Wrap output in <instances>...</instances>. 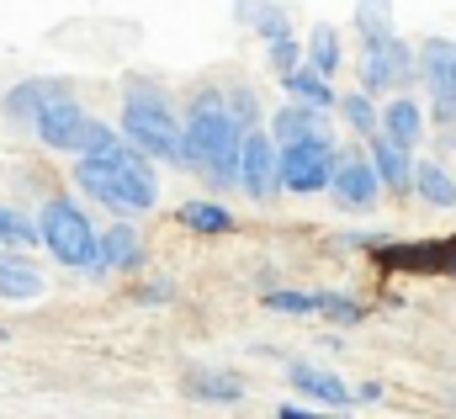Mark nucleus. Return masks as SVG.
I'll return each mask as SVG.
<instances>
[{
  "label": "nucleus",
  "instance_id": "31",
  "mask_svg": "<svg viewBox=\"0 0 456 419\" xmlns=\"http://www.w3.org/2000/svg\"><path fill=\"white\" fill-rule=\"evenodd\" d=\"M133 298H138V303H170V298H175V287H170V282H149V287H138Z\"/></svg>",
  "mask_w": 456,
  "mask_h": 419
},
{
  "label": "nucleus",
  "instance_id": "28",
  "mask_svg": "<svg viewBox=\"0 0 456 419\" xmlns=\"http://www.w3.org/2000/svg\"><path fill=\"white\" fill-rule=\"evenodd\" d=\"M260 303H265V308H276V314H319V318H324V292H292V287H271V292H260Z\"/></svg>",
  "mask_w": 456,
  "mask_h": 419
},
{
  "label": "nucleus",
  "instance_id": "17",
  "mask_svg": "<svg viewBox=\"0 0 456 419\" xmlns=\"http://www.w3.org/2000/svg\"><path fill=\"white\" fill-rule=\"evenodd\" d=\"M366 154H371V165H377V176H382V186H387V192H414V165H419V160H414V149H398L393 138H382V133H377Z\"/></svg>",
  "mask_w": 456,
  "mask_h": 419
},
{
  "label": "nucleus",
  "instance_id": "10",
  "mask_svg": "<svg viewBox=\"0 0 456 419\" xmlns=\"http://www.w3.org/2000/svg\"><path fill=\"white\" fill-rule=\"evenodd\" d=\"M382 176L371 165V154H355V149H340V165H335V181H330V197L340 202L345 212H371L377 197H382Z\"/></svg>",
  "mask_w": 456,
  "mask_h": 419
},
{
  "label": "nucleus",
  "instance_id": "4",
  "mask_svg": "<svg viewBox=\"0 0 456 419\" xmlns=\"http://www.w3.org/2000/svg\"><path fill=\"white\" fill-rule=\"evenodd\" d=\"M37 228H43V250H48L59 266H69V271H96L102 234L91 228V218H86V208H80V202H69V197L43 202Z\"/></svg>",
  "mask_w": 456,
  "mask_h": 419
},
{
  "label": "nucleus",
  "instance_id": "22",
  "mask_svg": "<svg viewBox=\"0 0 456 419\" xmlns=\"http://www.w3.org/2000/svg\"><path fill=\"white\" fill-rule=\"evenodd\" d=\"M186 393L202 398V404H239L244 398V382L228 377V372H186Z\"/></svg>",
  "mask_w": 456,
  "mask_h": 419
},
{
  "label": "nucleus",
  "instance_id": "9",
  "mask_svg": "<svg viewBox=\"0 0 456 419\" xmlns=\"http://www.w3.org/2000/svg\"><path fill=\"white\" fill-rule=\"evenodd\" d=\"M419 86L436 102V122H456V37H430L419 43Z\"/></svg>",
  "mask_w": 456,
  "mask_h": 419
},
{
  "label": "nucleus",
  "instance_id": "12",
  "mask_svg": "<svg viewBox=\"0 0 456 419\" xmlns=\"http://www.w3.org/2000/svg\"><path fill=\"white\" fill-rule=\"evenodd\" d=\"M48 292L43 266L27 250H0V303H37Z\"/></svg>",
  "mask_w": 456,
  "mask_h": 419
},
{
  "label": "nucleus",
  "instance_id": "20",
  "mask_svg": "<svg viewBox=\"0 0 456 419\" xmlns=\"http://www.w3.org/2000/svg\"><path fill=\"white\" fill-rule=\"evenodd\" d=\"M281 86H287V96H292L297 106H319V111L340 106V96H335V86H330V80H324V75H319L314 64H303V70H297V75H287Z\"/></svg>",
  "mask_w": 456,
  "mask_h": 419
},
{
  "label": "nucleus",
  "instance_id": "6",
  "mask_svg": "<svg viewBox=\"0 0 456 419\" xmlns=\"http://www.w3.org/2000/svg\"><path fill=\"white\" fill-rule=\"evenodd\" d=\"M419 80V48H409L403 37H387V43H366L361 48V91L366 96H387L403 86Z\"/></svg>",
  "mask_w": 456,
  "mask_h": 419
},
{
  "label": "nucleus",
  "instance_id": "2",
  "mask_svg": "<svg viewBox=\"0 0 456 419\" xmlns=\"http://www.w3.org/2000/svg\"><path fill=\"white\" fill-rule=\"evenodd\" d=\"M186 170H202L213 186L244 181V133L228 117V91H197L186 106Z\"/></svg>",
  "mask_w": 456,
  "mask_h": 419
},
{
  "label": "nucleus",
  "instance_id": "23",
  "mask_svg": "<svg viewBox=\"0 0 456 419\" xmlns=\"http://www.w3.org/2000/svg\"><path fill=\"white\" fill-rule=\"evenodd\" d=\"M355 37H361V48L398 37L393 32V0H355Z\"/></svg>",
  "mask_w": 456,
  "mask_h": 419
},
{
  "label": "nucleus",
  "instance_id": "29",
  "mask_svg": "<svg viewBox=\"0 0 456 419\" xmlns=\"http://www.w3.org/2000/svg\"><path fill=\"white\" fill-rule=\"evenodd\" d=\"M228 117H233V127H239L244 138L260 133V122H265V117H260V96H255L249 86H233V91H228Z\"/></svg>",
  "mask_w": 456,
  "mask_h": 419
},
{
  "label": "nucleus",
  "instance_id": "21",
  "mask_svg": "<svg viewBox=\"0 0 456 419\" xmlns=\"http://www.w3.org/2000/svg\"><path fill=\"white\" fill-rule=\"evenodd\" d=\"M382 260L398 271H446V239L441 244H387Z\"/></svg>",
  "mask_w": 456,
  "mask_h": 419
},
{
  "label": "nucleus",
  "instance_id": "15",
  "mask_svg": "<svg viewBox=\"0 0 456 419\" xmlns=\"http://www.w3.org/2000/svg\"><path fill=\"white\" fill-rule=\"evenodd\" d=\"M292 388H297L314 409H330V415L350 409V398H355L335 372H319V366H292Z\"/></svg>",
  "mask_w": 456,
  "mask_h": 419
},
{
  "label": "nucleus",
  "instance_id": "18",
  "mask_svg": "<svg viewBox=\"0 0 456 419\" xmlns=\"http://www.w3.org/2000/svg\"><path fill=\"white\" fill-rule=\"evenodd\" d=\"M382 138H393L398 149H414L425 138V111L409 96H393V102L382 106Z\"/></svg>",
  "mask_w": 456,
  "mask_h": 419
},
{
  "label": "nucleus",
  "instance_id": "16",
  "mask_svg": "<svg viewBox=\"0 0 456 419\" xmlns=\"http://www.w3.org/2000/svg\"><path fill=\"white\" fill-rule=\"evenodd\" d=\"M233 16H239L265 48L292 37V16H287V5H276V0H233Z\"/></svg>",
  "mask_w": 456,
  "mask_h": 419
},
{
  "label": "nucleus",
  "instance_id": "8",
  "mask_svg": "<svg viewBox=\"0 0 456 419\" xmlns=\"http://www.w3.org/2000/svg\"><path fill=\"white\" fill-rule=\"evenodd\" d=\"M75 102V86L69 80H53V75H37V80H16L5 96H0V117L11 127H37L53 106Z\"/></svg>",
  "mask_w": 456,
  "mask_h": 419
},
{
  "label": "nucleus",
  "instance_id": "32",
  "mask_svg": "<svg viewBox=\"0 0 456 419\" xmlns=\"http://www.w3.org/2000/svg\"><path fill=\"white\" fill-rule=\"evenodd\" d=\"M276 419H340V415H330V409H297V404H281Z\"/></svg>",
  "mask_w": 456,
  "mask_h": 419
},
{
  "label": "nucleus",
  "instance_id": "33",
  "mask_svg": "<svg viewBox=\"0 0 456 419\" xmlns=\"http://www.w3.org/2000/svg\"><path fill=\"white\" fill-rule=\"evenodd\" d=\"M0 340H11V334H5V329H0Z\"/></svg>",
  "mask_w": 456,
  "mask_h": 419
},
{
  "label": "nucleus",
  "instance_id": "30",
  "mask_svg": "<svg viewBox=\"0 0 456 419\" xmlns=\"http://www.w3.org/2000/svg\"><path fill=\"white\" fill-rule=\"evenodd\" d=\"M324 318H335V324H361L366 308H361L350 292H324Z\"/></svg>",
  "mask_w": 456,
  "mask_h": 419
},
{
  "label": "nucleus",
  "instance_id": "27",
  "mask_svg": "<svg viewBox=\"0 0 456 419\" xmlns=\"http://www.w3.org/2000/svg\"><path fill=\"white\" fill-rule=\"evenodd\" d=\"M0 244L5 250H37L43 244V228L16 208H0Z\"/></svg>",
  "mask_w": 456,
  "mask_h": 419
},
{
  "label": "nucleus",
  "instance_id": "25",
  "mask_svg": "<svg viewBox=\"0 0 456 419\" xmlns=\"http://www.w3.org/2000/svg\"><path fill=\"white\" fill-rule=\"evenodd\" d=\"M340 59H345L340 53V32H335L330 21H319V27L308 32V64H314L324 80H335V75H340Z\"/></svg>",
  "mask_w": 456,
  "mask_h": 419
},
{
  "label": "nucleus",
  "instance_id": "5",
  "mask_svg": "<svg viewBox=\"0 0 456 419\" xmlns=\"http://www.w3.org/2000/svg\"><path fill=\"white\" fill-rule=\"evenodd\" d=\"M32 133H37V144H43V149H53V154H75V160L107 154V149H117V144H122V127L96 122V117H91L80 102L53 106V111H48Z\"/></svg>",
  "mask_w": 456,
  "mask_h": 419
},
{
  "label": "nucleus",
  "instance_id": "14",
  "mask_svg": "<svg viewBox=\"0 0 456 419\" xmlns=\"http://www.w3.org/2000/svg\"><path fill=\"white\" fill-rule=\"evenodd\" d=\"M138 266H143V239H138L133 223L117 218L112 228L102 234V255H96V271H91V276H107V271H138Z\"/></svg>",
  "mask_w": 456,
  "mask_h": 419
},
{
  "label": "nucleus",
  "instance_id": "24",
  "mask_svg": "<svg viewBox=\"0 0 456 419\" xmlns=\"http://www.w3.org/2000/svg\"><path fill=\"white\" fill-rule=\"evenodd\" d=\"M340 117H345V127L355 133V138H377L382 133V111H377V102L366 96V91H350V96H340Z\"/></svg>",
  "mask_w": 456,
  "mask_h": 419
},
{
  "label": "nucleus",
  "instance_id": "1",
  "mask_svg": "<svg viewBox=\"0 0 456 419\" xmlns=\"http://www.w3.org/2000/svg\"><path fill=\"white\" fill-rule=\"evenodd\" d=\"M75 186L102 202L107 212H117L122 223L127 218H143V212L159 202V176H154V160H143L127 138L107 149V154H91L75 165Z\"/></svg>",
  "mask_w": 456,
  "mask_h": 419
},
{
  "label": "nucleus",
  "instance_id": "3",
  "mask_svg": "<svg viewBox=\"0 0 456 419\" xmlns=\"http://www.w3.org/2000/svg\"><path fill=\"white\" fill-rule=\"evenodd\" d=\"M122 138L154 160V165H186V117L170 106V96L154 80H127L122 86Z\"/></svg>",
  "mask_w": 456,
  "mask_h": 419
},
{
  "label": "nucleus",
  "instance_id": "13",
  "mask_svg": "<svg viewBox=\"0 0 456 419\" xmlns=\"http://www.w3.org/2000/svg\"><path fill=\"white\" fill-rule=\"evenodd\" d=\"M271 138H276L281 149H297V144H324V138H330V111L287 102L276 117H271Z\"/></svg>",
  "mask_w": 456,
  "mask_h": 419
},
{
  "label": "nucleus",
  "instance_id": "26",
  "mask_svg": "<svg viewBox=\"0 0 456 419\" xmlns=\"http://www.w3.org/2000/svg\"><path fill=\"white\" fill-rule=\"evenodd\" d=\"M191 234H202V239H213V234H233V212L218 208V202H181L175 212Z\"/></svg>",
  "mask_w": 456,
  "mask_h": 419
},
{
  "label": "nucleus",
  "instance_id": "7",
  "mask_svg": "<svg viewBox=\"0 0 456 419\" xmlns=\"http://www.w3.org/2000/svg\"><path fill=\"white\" fill-rule=\"evenodd\" d=\"M335 165H340V149H335V138H324V144H297V149H281V192H292V197L330 192V181H335Z\"/></svg>",
  "mask_w": 456,
  "mask_h": 419
},
{
  "label": "nucleus",
  "instance_id": "11",
  "mask_svg": "<svg viewBox=\"0 0 456 419\" xmlns=\"http://www.w3.org/2000/svg\"><path fill=\"white\" fill-rule=\"evenodd\" d=\"M239 192H249L255 202H276L281 197V144L260 127L244 138V181Z\"/></svg>",
  "mask_w": 456,
  "mask_h": 419
},
{
  "label": "nucleus",
  "instance_id": "19",
  "mask_svg": "<svg viewBox=\"0 0 456 419\" xmlns=\"http://www.w3.org/2000/svg\"><path fill=\"white\" fill-rule=\"evenodd\" d=\"M414 197H419L425 208L452 212L456 208V176L446 165H436V160H419V165H414Z\"/></svg>",
  "mask_w": 456,
  "mask_h": 419
}]
</instances>
